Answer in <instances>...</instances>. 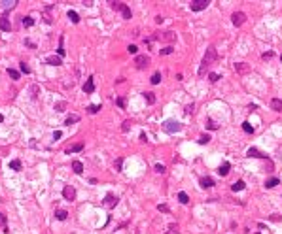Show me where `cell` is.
<instances>
[{
  "label": "cell",
  "instance_id": "1",
  "mask_svg": "<svg viewBox=\"0 0 282 234\" xmlns=\"http://www.w3.org/2000/svg\"><path fill=\"white\" fill-rule=\"evenodd\" d=\"M163 128H165V132H168V134H174V132L182 130V125L178 123V121H172V119H168V121H165V123H163Z\"/></svg>",
  "mask_w": 282,
  "mask_h": 234
},
{
  "label": "cell",
  "instance_id": "2",
  "mask_svg": "<svg viewBox=\"0 0 282 234\" xmlns=\"http://www.w3.org/2000/svg\"><path fill=\"white\" fill-rule=\"evenodd\" d=\"M216 59H218L216 49H214V47H208V49H207V53H204V57H203V64H207V66H208V64H212V62L216 61Z\"/></svg>",
  "mask_w": 282,
  "mask_h": 234
},
{
  "label": "cell",
  "instance_id": "3",
  "mask_svg": "<svg viewBox=\"0 0 282 234\" xmlns=\"http://www.w3.org/2000/svg\"><path fill=\"white\" fill-rule=\"evenodd\" d=\"M208 0H193L191 4H189V9L191 12H203V9H207L208 8Z\"/></svg>",
  "mask_w": 282,
  "mask_h": 234
},
{
  "label": "cell",
  "instance_id": "4",
  "mask_svg": "<svg viewBox=\"0 0 282 234\" xmlns=\"http://www.w3.org/2000/svg\"><path fill=\"white\" fill-rule=\"evenodd\" d=\"M231 21H233V25L235 27H240V25L246 21V15L242 13V12H235L233 15H231Z\"/></svg>",
  "mask_w": 282,
  "mask_h": 234
},
{
  "label": "cell",
  "instance_id": "5",
  "mask_svg": "<svg viewBox=\"0 0 282 234\" xmlns=\"http://www.w3.org/2000/svg\"><path fill=\"white\" fill-rule=\"evenodd\" d=\"M63 196H64L66 200H74L76 198V189H74L72 185H66L64 189H63Z\"/></svg>",
  "mask_w": 282,
  "mask_h": 234
},
{
  "label": "cell",
  "instance_id": "6",
  "mask_svg": "<svg viewBox=\"0 0 282 234\" xmlns=\"http://www.w3.org/2000/svg\"><path fill=\"white\" fill-rule=\"evenodd\" d=\"M135 64L138 66V68H144V66H148V64H150V59H148L146 55H136V59H135Z\"/></svg>",
  "mask_w": 282,
  "mask_h": 234
},
{
  "label": "cell",
  "instance_id": "7",
  "mask_svg": "<svg viewBox=\"0 0 282 234\" xmlns=\"http://www.w3.org/2000/svg\"><path fill=\"white\" fill-rule=\"evenodd\" d=\"M102 204H104L106 208H114V206L117 204V196H114L112 193H108V195H106V198H104V202H102Z\"/></svg>",
  "mask_w": 282,
  "mask_h": 234
},
{
  "label": "cell",
  "instance_id": "8",
  "mask_svg": "<svg viewBox=\"0 0 282 234\" xmlns=\"http://www.w3.org/2000/svg\"><path fill=\"white\" fill-rule=\"evenodd\" d=\"M0 28H2L4 32H10V30H12V23H10V19L6 17V15L0 17Z\"/></svg>",
  "mask_w": 282,
  "mask_h": 234
},
{
  "label": "cell",
  "instance_id": "9",
  "mask_svg": "<svg viewBox=\"0 0 282 234\" xmlns=\"http://www.w3.org/2000/svg\"><path fill=\"white\" fill-rule=\"evenodd\" d=\"M84 91L87 93V95H91V93L95 91V81H93V77H87V79H85V83H84Z\"/></svg>",
  "mask_w": 282,
  "mask_h": 234
},
{
  "label": "cell",
  "instance_id": "10",
  "mask_svg": "<svg viewBox=\"0 0 282 234\" xmlns=\"http://www.w3.org/2000/svg\"><path fill=\"white\" fill-rule=\"evenodd\" d=\"M271 108H273L275 112H282V100L280 98H273V100H271Z\"/></svg>",
  "mask_w": 282,
  "mask_h": 234
},
{
  "label": "cell",
  "instance_id": "11",
  "mask_svg": "<svg viewBox=\"0 0 282 234\" xmlns=\"http://www.w3.org/2000/svg\"><path fill=\"white\" fill-rule=\"evenodd\" d=\"M45 62H48V64H51V66H59V64H63L61 57H55V55H53V57H48V61H45Z\"/></svg>",
  "mask_w": 282,
  "mask_h": 234
},
{
  "label": "cell",
  "instance_id": "12",
  "mask_svg": "<svg viewBox=\"0 0 282 234\" xmlns=\"http://www.w3.org/2000/svg\"><path fill=\"white\" fill-rule=\"evenodd\" d=\"M235 70H237L239 74H244V72L250 70V66L246 64V62H239V64H235Z\"/></svg>",
  "mask_w": 282,
  "mask_h": 234
},
{
  "label": "cell",
  "instance_id": "13",
  "mask_svg": "<svg viewBox=\"0 0 282 234\" xmlns=\"http://www.w3.org/2000/svg\"><path fill=\"white\" fill-rule=\"evenodd\" d=\"M248 157H256V159H259V157H267V155H263L261 151H258L256 147H250V149H248Z\"/></svg>",
  "mask_w": 282,
  "mask_h": 234
},
{
  "label": "cell",
  "instance_id": "14",
  "mask_svg": "<svg viewBox=\"0 0 282 234\" xmlns=\"http://www.w3.org/2000/svg\"><path fill=\"white\" fill-rule=\"evenodd\" d=\"M81 149H84V144H74L72 147H68V149H66V153H68V155H70V153H80Z\"/></svg>",
  "mask_w": 282,
  "mask_h": 234
},
{
  "label": "cell",
  "instance_id": "15",
  "mask_svg": "<svg viewBox=\"0 0 282 234\" xmlns=\"http://www.w3.org/2000/svg\"><path fill=\"white\" fill-rule=\"evenodd\" d=\"M278 183H280L278 178H269L267 181H265V187H267V189H273V187H276Z\"/></svg>",
  "mask_w": 282,
  "mask_h": 234
},
{
  "label": "cell",
  "instance_id": "16",
  "mask_svg": "<svg viewBox=\"0 0 282 234\" xmlns=\"http://www.w3.org/2000/svg\"><path fill=\"white\" fill-rule=\"evenodd\" d=\"M72 170H74L76 174H81V172H84V164H81L80 160H74V163H72Z\"/></svg>",
  "mask_w": 282,
  "mask_h": 234
},
{
  "label": "cell",
  "instance_id": "17",
  "mask_svg": "<svg viewBox=\"0 0 282 234\" xmlns=\"http://www.w3.org/2000/svg\"><path fill=\"white\" fill-rule=\"evenodd\" d=\"M218 174H220V176H227V174H229V163H223L222 166H220V168H218Z\"/></svg>",
  "mask_w": 282,
  "mask_h": 234
},
{
  "label": "cell",
  "instance_id": "18",
  "mask_svg": "<svg viewBox=\"0 0 282 234\" xmlns=\"http://www.w3.org/2000/svg\"><path fill=\"white\" fill-rule=\"evenodd\" d=\"M214 181L212 178H201V187H204V189H208V187H212Z\"/></svg>",
  "mask_w": 282,
  "mask_h": 234
},
{
  "label": "cell",
  "instance_id": "19",
  "mask_svg": "<svg viewBox=\"0 0 282 234\" xmlns=\"http://www.w3.org/2000/svg\"><path fill=\"white\" fill-rule=\"evenodd\" d=\"M231 189L235 191V193H237V191H242V189H244V181H242V179H239V181H235V183L231 185Z\"/></svg>",
  "mask_w": 282,
  "mask_h": 234
},
{
  "label": "cell",
  "instance_id": "20",
  "mask_svg": "<svg viewBox=\"0 0 282 234\" xmlns=\"http://www.w3.org/2000/svg\"><path fill=\"white\" fill-rule=\"evenodd\" d=\"M68 19L72 21L74 25H78V23H80V15L76 13V12H72V9H70V12H68Z\"/></svg>",
  "mask_w": 282,
  "mask_h": 234
},
{
  "label": "cell",
  "instance_id": "21",
  "mask_svg": "<svg viewBox=\"0 0 282 234\" xmlns=\"http://www.w3.org/2000/svg\"><path fill=\"white\" fill-rule=\"evenodd\" d=\"M21 23L25 25V27H32V25H34V19L27 15V17H21Z\"/></svg>",
  "mask_w": 282,
  "mask_h": 234
},
{
  "label": "cell",
  "instance_id": "22",
  "mask_svg": "<svg viewBox=\"0 0 282 234\" xmlns=\"http://www.w3.org/2000/svg\"><path fill=\"white\" fill-rule=\"evenodd\" d=\"M66 215H68V214H66L64 210H57V211H55V217H57L59 221H64V219H66Z\"/></svg>",
  "mask_w": 282,
  "mask_h": 234
},
{
  "label": "cell",
  "instance_id": "23",
  "mask_svg": "<svg viewBox=\"0 0 282 234\" xmlns=\"http://www.w3.org/2000/svg\"><path fill=\"white\" fill-rule=\"evenodd\" d=\"M78 121H80V115H68L64 125H72V123H78Z\"/></svg>",
  "mask_w": 282,
  "mask_h": 234
},
{
  "label": "cell",
  "instance_id": "24",
  "mask_svg": "<svg viewBox=\"0 0 282 234\" xmlns=\"http://www.w3.org/2000/svg\"><path fill=\"white\" fill-rule=\"evenodd\" d=\"M121 13H123V19H131V17H133L131 8H129V6H125V8H123V9H121Z\"/></svg>",
  "mask_w": 282,
  "mask_h": 234
},
{
  "label": "cell",
  "instance_id": "25",
  "mask_svg": "<svg viewBox=\"0 0 282 234\" xmlns=\"http://www.w3.org/2000/svg\"><path fill=\"white\" fill-rule=\"evenodd\" d=\"M10 168L12 170H21V160H17V159L12 160V163H10Z\"/></svg>",
  "mask_w": 282,
  "mask_h": 234
},
{
  "label": "cell",
  "instance_id": "26",
  "mask_svg": "<svg viewBox=\"0 0 282 234\" xmlns=\"http://www.w3.org/2000/svg\"><path fill=\"white\" fill-rule=\"evenodd\" d=\"M163 40H167V42H174V40H176V34H174V32H165V34H163Z\"/></svg>",
  "mask_w": 282,
  "mask_h": 234
},
{
  "label": "cell",
  "instance_id": "27",
  "mask_svg": "<svg viewBox=\"0 0 282 234\" xmlns=\"http://www.w3.org/2000/svg\"><path fill=\"white\" fill-rule=\"evenodd\" d=\"M242 130H244L246 134H252V132H254V127H252L250 123H242Z\"/></svg>",
  "mask_w": 282,
  "mask_h": 234
},
{
  "label": "cell",
  "instance_id": "28",
  "mask_svg": "<svg viewBox=\"0 0 282 234\" xmlns=\"http://www.w3.org/2000/svg\"><path fill=\"white\" fill-rule=\"evenodd\" d=\"M64 55V47H63V36L59 38V49H57V57H63Z\"/></svg>",
  "mask_w": 282,
  "mask_h": 234
},
{
  "label": "cell",
  "instance_id": "29",
  "mask_svg": "<svg viewBox=\"0 0 282 234\" xmlns=\"http://www.w3.org/2000/svg\"><path fill=\"white\" fill-rule=\"evenodd\" d=\"M144 98H146L148 104H153V102H155V96H153V93H144Z\"/></svg>",
  "mask_w": 282,
  "mask_h": 234
},
{
  "label": "cell",
  "instance_id": "30",
  "mask_svg": "<svg viewBox=\"0 0 282 234\" xmlns=\"http://www.w3.org/2000/svg\"><path fill=\"white\" fill-rule=\"evenodd\" d=\"M208 142H210V136H208V134H201V136H199V144H201V145L208 144Z\"/></svg>",
  "mask_w": 282,
  "mask_h": 234
},
{
  "label": "cell",
  "instance_id": "31",
  "mask_svg": "<svg viewBox=\"0 0 282 234\" xmlns=\"http://www.w3.org/2000/svg\"><path fill=\"white\" fill-rule=\"evenodd\" d=\"M150 81L153 83V85H157V83H159V81H161V74H159V72H155V74H153V76H152V79H150Z\"/></svg>",
  "mask_w": 282,
  "mask_h": 234
},
{
  "label": "cell",
  "instance_id": "32",
  "mask_svg": "<svg viewBox=\"0 0 282 234\" xmlns=\"http://www.w3.org/2000/svg\"><path fill=\"white\" fill-rule=\"evenodd\" d=\"M8 74H10V77H12V79H19V72H17V70L8 68Z\"/></svg>",
  "mask_w": 282,
  "mask_h": 234
},
{
  "label": "cell",
  "instance_id": "33",
  "mask_svg": "<svg viewBox=\"0 0 282 234\" xmlns=\"http://www.w3.org/2000/svg\"><path fill=\"white\" fill-rule=\"evenodd\" d=\"M178 198H180V202H182V204H188V202H189V196H188L186 193H184V191H182L180 195H178Z\"/></svg>",
  "mask_w": 282,
  "mask_h": 234
},
{
  "label": "cell",
  "instance_id": "34",
  "mask_svg": "<svg viewBox=\"0 0 282 234\" xmlns=\"http://www.w3.org/2000/svg\"><path fill=\"white\" fill-rule=\"evenodd\" d=\"M15 4H17V0H12V2H2V6L6 8V9H8V8L12 9V8H15Z\"/></svg>",
  "mask_w": 282,
  "mask_h": 234
},
{
  "label": "cell",
  "instance_id": "35",
  "mask_svg": "<svg viewBox=\"0 0 282 234\" xmlns=\"http://www.w3.org/2000/svg\"><path fill=\"white\" fill-rule=\"evenodd\" d=\"M207 127L210 128V130H216V128H218V125H216V123H214V121H212V119H208V121H207Z\"/></svg>",
  "mask_w": 282,
  "mask_h": 234
},
{
  "label": "cell",
  "instance_id": "36",
  "mask_svg": "<svg viewBox=\"0 0 282 234\" xmlns=\"http://www.w3.org/2000/svg\"><path fill=\"white\" fill-rule=\"evenodd\" d=\"M112 8H114V9H123V8H125V4H123V2H112Z\"/></svg>",
  "mask_w": 282,
  "mask_h": 234
},
{
  "label": "cell",
  "instance_id": "37",
  "mask_svg": "<svg viewBox=\"0 0 282 234\" xmlns=\"http://www.w3.org/2000/svg\"><path fill=\"white\" fill-rule=\"evenodd\" d=\"M131 125H133L131 121H125V123H123V127H121V130H123V132H129V128H131Z\"/></svg>",
  "mask_w": 282,
  "mask_h": 234
},
{
  "label": "cell",
  "instance_id": "38",
  "mask_svg": "<svg viewBox=\"0 0 282 234\" xmlns=\"http://www.w3.org/2000/svg\"><path fill=\"white\" fill-rule=\"evenodd\" d=\"M19 68H21V72H23V74H30V68H29L27 64H25V62H21V66H19Z\"/></svg>",
  "mask_w": 282,
  "mask_h": 234
},
{
  "label": "cell",
  "instance_id": "39",
  "mask_svg": "<svg viewBox=\"0 0 282 234\" xmlns=\"http://www.w3.org/2000/svg\"><path fill=\"white\" fill-rule=\"evenodd\" d=\"M64 108H66V102H59L57 106H55V110H57V112H64Z\"/></svg>",
  "mask_w": 282,
  "mask_h": 234
},
{
  "label": "cell",
  "instance_id": "40",
  "mask_svg": "<svg viewBox=\"0 0 282 234\" xmlns=\"http://www.w3.org/2000/svg\"><path fill=\"white\" fill-rule=\"evenodd\" d=\"M87 112H89V113H97V112H100V106H89V108H87Z\"/></svg>",
  "mask_w": 282,
  "mask_h": 234
},
{
  "label": "cell",
  "instance_id": "41",
  "mask_svg": "<svg viewBox=\"0 0 282 234\" xmlns=\"http://www.w3.org/2000/svg\"><path fill=\"white\" fill-rule=\"evenodd\" d=\"M6 221H8V219H6V215H4V214H0V227H2V228H6Z\"/></svg>",
  "mask_w": 282,
  "mask_h": 234
},
{
  "label": "cell",
  "instance_id": "42",
  "mask_svg": "<svg viewBox=\"0 0 282 234\" xmlns=\"http://www.w3.org/2000/svg\"><path fill=\"white\" fill-rule=\"evenodd\" d=\"M171 53H172V47H171V45H167L165 49H161V55H171Z\"/></svg>",
  "mask_w": 282,
  "mask_h": 234
},
{
  "label": "cell",
  "instance_id": "43",
  "mask_svg": "<svg viewBox=\"0 0 282 234\" xmlns=\"http://www.w3.org/2000/svg\"><path fill=\"white\" fill-rule=\"evenodd\" d=\"M121 166H123V159H117L116 160V170L117 172H121Z\"/></svg>",
  "mask_w": 282,
  "mask_h": 234
},
{
  "label": "cell",
  "instance_id": "44",
  "mask_svg": "<svg viewBox=\"0 0 282 234\" xmlns=\"http://www.w3.org/2000/svg\"><path fill=\"white\" fill-rule=\"evenodd\" d=\"M208 79H210V81H212V83H216V81L220 79V76H218V74H214V72H212V74H210V76H208Z\"/></svg>",
  "mask_w": 282,
  "mask_h": 234
},
{
  "label": "cell",
  "instance_id": "45",
  "mask_svg": "<svg viewBox=\"0 0 282 234\" xmlns=\"http://www.w3.org/2000/svg\"><path fill=\"white\" fill-rule=\"evenodd\" d=\"M127 51H129L131 55H136V51H138V47H136V45H129V47H127Z\"/></svg>",
  "mask_w": 282,
  "mask_h": 234
},
{
  "label": "cell",
  "instance_id": "46",
  "mask_svg": "<svg viewBox=\"0 0 282 234\" xmlns=\"http://www.w3.org/2000/svg\"><path fill=\"white\" fill-rule=\"evenodd\" d=\"M116 102H117V106H119V108H125V98H123V96H119Z\"/></svg>",
  "mask_w": 282,
  "mask_h": 234
},
{
  "label": "cell",
  "instance_id": "47",
  "mask_svg": "<svg viewBox=\"0 0 282 234\" xmlns=\"http://www.w3.org/2000/svg\"><path fill=\"white\" fill-rule=\"evenodd\" d=\"M157 210H159V211H165V214H167V211H168V206H167V204H159V206H157Z\"/></svg>",
  "mask_w": 282,
  "mask_h": 234
},
{
  "label": "cell",
  "instance_id": "48",
  "mask_svg": "<svg viewBox=\"0 0 282 234\" xmlns=\"http://www.w3.org/2000/svg\"><path fill=\"white\" fill-rule=\"evenodd\" d=\"M155 172L163 174V172H165V166H163V164H155Z\"/></svg>",
  "mask_w": 282,
  "mask_h": 234
},
{
  "label": "cell",
  "instance_id": "49",
  "mask_svg": "<svg viewBox=\"0 0 282 234\" xmlns=\"http://www.w3.org/2000/svg\"><path fill=\"white\" fill-rule=\"evenodd\" d=\"M186 113L189 115V113H193V104H189V106H186Z\"/></svg>",
  "mask_w": 282,
  "mask_h": 234
},
{
  "label": "cell",
  "instance_id": "50",
  "mask_svg": "<svg viewBox=\"0 0 282 234\" xmlns=\"http://www.w3.org/2000/svg\"><path fill=\"white\" fill-rule=\"evenodd\" d=\"M30 91L34 93V96H38V85H32V87H30Z\"/></svg>",
  "mask_w": 282,
  "mask_h": 234
},
{
  "label": "cell",
  "instance_id": "51",
  "mask_svg": "<svg viewBox=\"0 0 282 234\" xmlns=\"http://www.w3.org/2000/svg\"><path fill=\"white\" fill-rule=\"evenodd\" d=\"M271 57H273V51H269V53H263V59H265V61L271 59Z\"/></svg>",
  "mask_w": 282,
  "mask_h": 234
},
{
  "label": "cell",
  "instance_id": "52",
  "mask_svg": "<svg viewBox=\"0 0 282 234\" xmlns=\"http://www.w3.org/2000/svg\"><path fill=\"white\" fill-rule=\"evenodd\" d=\"M61 138V130H55V134H53V140H59Z\"/></svg>",
  "mask_w": 282,
  "mask_h": 234
},
{
  "label": "cell",
  "instance_id": "53",
  "mask_svg": "<svg viewBox=\"0 0 282 234\" xmlns=\"http://www.w3.org/2000/svg\"><path fill=\"white\" fill-rule=\"evenodd\" d=\"M2 121H4V115H2V113H0V123H2Z\"/></svg>",
  "mask_w": 282,
  "mask_h": 234
},
{
  "label": "cell",
  "instance_id": "54",
  "mask_svg": "<svg viewBox=\"0 0 282 234\" xmlns=\"http://www.w3.org/2000/svg\"><path fill=\"white\" fill-rule=\"evenodd\" d=\"M254 234H261V232H254Z\"/></svg>",
  "mask_w": 282,
  "mask_h": 234
},
{
  "label": "cell",
  "instance_id": "55",
  "mask_svg": "<svg viewBox=\"0 0 282 234\" xmlns=\"http://www.w3.org/2000/svg\"><path fill=\"white\" fill-rule=\"evenodd\" d=\"M280 61H282V55H280Z\"/></svg>",
  "mask_w": 282,
  "mask_h": 234
}]
</instances>
